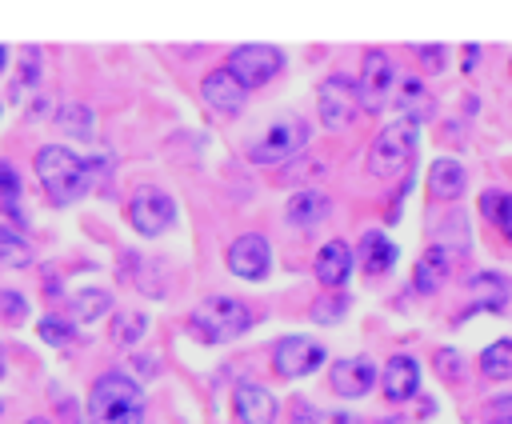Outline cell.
Instances as JSON below:
<instances>
[{
  "label": "cell",
  "mask_w": 512,
  "mask_h": 424,
  "mask_svg": "<svg viewBox=\"0 0 512 424\" xmlns=\"http://www.w3.org/2000/svg\"><path fill=\"white\" fill-rule=\"evenodd\" d=\"M96 172H100V168H96V156L88 160V156H80V152H72V148H64V144H44V148L36 152V180H40L44 196H48L56 208L76 204V200L92 188Z\"/></svg>",
  "instance_id": "cell-1"
},
{
  "label": "cell",
  "mask_w": 512,
  "mask_h": 424,
  "mask_svg": "<svg viewBox=\"0 0 512 424\" xmlns=\"http://www.w3.org/2000/svg\"><path fill=\"white\" fill-rule=\"evenodd\" d=\"M88 424H144V388L120 368L96 376L88 392Z\"/></svg>",
  "instance_id": "cell-2"
},
{
  "label": "cell",
  "mask_w": 512,
  "mask_h": 424,
  "mask_svg": "<svg viewBox=\"0 0 512 424\" xmlns=\"http://www.w3.org/2000/svg\"><path fill=\"white\" fill-rule=\"evenodd\" d=\"M416 148H420V124L400 116V120H392L376 132V140L368 148V172L376 180H392L412 164Z\"/></svg>",
  "instance_id": "cell-3"
},
{
  "label": "cell",
  "mask_w": 512,
  "mask_h": 424,
  "mask_svg": "<svg viewBox=\"0 0 512 424\" xmlns=\"http://www.w3.org/2000/svg\"><path fill=\"white\" fill-rule=\"evenodd\" d=\"M188 328L204 344H224V340H236V336H244L252 328V308L244 300H236V296H208L192 312Z\"/></svg>",
  "instance_id": "cell-4"
},
{
  "label": "cell",
  "mask_w": 512,
  "mask_h": 424,
  "mask_svg": "<svg viewBox=\"0 0 512 424\" xmlns=\"http://www.w3.org/2000/svg\"><path fill=\"white\" fill-rule=\"evenodd\" d=\"M308 136H312L308 120H300V116H284V120H276L264 136H256V140L248 144V160L260 164V168L284 164V160H292V156H300V152L308 148Z\"/></svg>",
  "instance_id": "cell-5"
},
{
  "label": "cell",
  "mask_w": 512,
  "mask_h": 424,
  "mask_svg": "<svg viewBox=\"0 0 512 424\" xmlns=\"http://www.w3.org/2000/svg\"><path fill=\"white\" fill-rule=\"evenodd\" d=\"M280 68H284V52L276 44H236L228 52V60H224V72L244 92H252L260 84H268L272 76H280Z\"/></svg>",
  "instance_id": "cell-6"
},
{
  "label": "cell",
  "mask_w": 512,
  "mask_h": 424,
  "mask_svg": "<svg viewBox=\"0 0 512 424\" xmlns=\"http://www.w3.org/2000/svg\"><path fill=\"white\" fill-rule=\"evenodd\" d=\"M176 220V200L156 188V184H140L132 196H128V224L140 232V236H164Z\"/></svg>",
  "instance_id": "cell-7"
},
{
  "label": "cell",
  "mask_w": 512,
  "mask_h": 424,
  "mask_svg": "<svg viewBox=\"0 0 512 424\" xmlns=\"http://www.w3.org/2000/svg\"><path fill=\"white\" fill-rule=\"evenodd\" d=\"M392 88H396V68H392V56L380 52V48H368L364 60H360V80H356V100L364 112H384V104L392 100Z\"/></svg>",
  "instance_id": "cell-8"
},
{
  "label": "cell",
  "mask_w": 512,
  "mask_h": 424,
  "mask_svg": "<svg viewBox=\"0 0 512 424\" xmlns=\"http://www.w3.org/2000/svg\"><path fill=\"white\" fill-rule=\"evenodd\" d=\"M324 356H328V352H324L320 340L292 332V336H280V340H276V348H272V368H276V376H284V380H300V376L316 372V368L324 364Z\"/></svg>",
  "instance_id": "cell-9"
},
{
  "label": "cell",
  "mask_w": 512,
  "mask_h": 424,
  "mask_svg": "<svg viewBox=\"0 0 512 424\" xmlns=\"http://www.w3.org/2000/svg\"><path fill=\"white\" fill-rule=\"evenodd\" d=\"M316 108H320V124L324 128H332V132H340V128H348L352 124V116H356V108H360V100H356V80H348V76H328L324 84H320V92H316Z\"/></svg>",
  "instance_id": "cell-10"
},
{
  "label": "cell",
  "mask_w": 512,
  "mask_h": 424,
  "mask_svg": "<svg viewBox=\"0 0 512 424\" xmlns=\"http://www.w3.org/2000/svg\"><path fill=\"white\" fill-rule=\"evenodd\" d=\"M272 268V244L260 232H244L228 244V272L240 280H264Z\"/></svg>",
  "instance_id": "cell-11"
},
{
  "label": "cell",
  "mask_w": 512,
  "mask_h": 424,
  "mask_svg": "<svg viewBox=\"0 0 512 424\" xmlns=\"http://www.w3.org/2000/svg\"><path fill=\"white\" fill-rule=\"evenodd\" d=\"M328 380H332V392H336V396H344V400H360V396H368L372 384L380 380V368H376L368 356H344V360L332 364Z\"/></svg>",
  "instance_id": "cell-12"
},
{
  "label": "cell",
  "mask_w": 512,
  "mask_h": 424,
  "mask_svg": "<svg viewBox=\"0 0 512 424\" xmlns=\"http://www.w3.org/2000/svg\"><path fill=\"white\" fill-rule=\"evenodd\" d=\"M232 408H236V420H240V424H272L276 412H280L276 396H272L264 384H256V380H240V384H236Z\"/></svg>",
  "instance_id": "cell-13"
},
{
  "label": "cell",
  "mask_w": 512,
  "mask_h": 424,
  "mask_svg": "<svg viewBox=\"0 0 512 424\" xmlns=\"http://www.w3.org/2000/svg\"><path fill=\"white\" fill-rule=\"evenodd\" d=\"M200 96H204V104H208L212 112H220V116L244 112V100H248V92H244L224 68H212V72L200 80Z\"/></svg>",
  "instance_id": "cell-14"
},
{
  "label": "cell",
  "mask_w": 512,
  "mask_h": 424,
  "mask_svg": "<svg viewBox=\"0 0 512 424\" xmlns=\"http://www.w3.org/2000/svg\"><path fill=\"white\" fill-rule=\"evenodd\" d=\"M380 384H384V396H388L392 404H404V400H412V396L420 392V364H416V356H408V352H396V356L384 364V372H380Z\"/></svg>",
  "instance_id": "cell-15"
},
{
  "label": "cell",
  "mask_w": 512,
  "mask_h": 424,
  "mask_svg": "<svg viewBox=\"0 0 512 424\" xmlns=\"http://www.w3.org/2000/svg\"><path fill=\"white\" fill-rule=\"evenodd\" d=\"M352 244L348 240H328V244H320V252H316V280L324 284V288H344V280L352 276Z\"/></svg>",
  "instance_id": "cell-16"
},
{
  "label": "cell",
  "mask_w": 512,
  "mask_h": 424,
  "mask_svg": "<svg viewBox=\"0 0 512 424\" xmlns=\"http://www.w3.org/2000/svg\"><path fill=\"white\" fill-rule=\"evenodd\" d=\"M464 188H468V172H464V164L452 160V156H436L432 168H428V196L452 204V200L464 196Z\"/></svg>",
  "instance_id": "cell-17"
},
{
  "label": "cell",
  "mask_w": 512,
  "mask_h": 424,
  "mask_svg": "<svg viewBox=\"0 0 512 424\" xmlns=\"http://www.w3.org/2000/svg\"><path fill=\"white\" fill-rule=\"evenodd\" d=\"M468 296H472V308L480 312H500L508 300H512V280L504 272H476L468 280Z\"/></svg>",
  "instance_id": "cell-18"
},
{
  "label": "cell",
  "mask_w": 512,
  "mask_h": 424,
  "mask_svg": "<svg viewBox=\"0 0 512 424\" xmlns=\"http://www.w3.org/2000/svg\"><path fill=\"white\" fill-rule=\"evenodd\" d=\"M396 256H400V248L392 244V236H388V232L368 228V232L360 236V264H364V272H368V276H384V272H392Z\"/></svg>",
  "instance_id": "cell-19"
},
{
  "label": "cell",
  "mask_w": 512,
  "mask_h": 424,
  "mask_svg": "<svg viewBox=\"0 0 512 424\" xmlns=\"http://www.w3.org/2000/svg\"><path fill=\"white\" fill-rule=\"evenodd\" d=\"M444 276H448V248H444V244L424 248L420 260H416V268H412V288H416L420 296H432V292L444 284Z\"/></svg>",
  "instance_id": "cell-20"
},
{
  "label": "cell",
  "mask_w": 512,
  "mask_h": 424,
  "mask_svg": "<svg viewBox=\"0 0 512 424\" xmlns=\"http://www.w3.org/2000/svg\"><path fill=\"white\" fill-rule=\"evenodd\" d=\"M328 212H332V200H328L320 188H304V192H296V196L288 200V208H284L288 224H296V228H312V224H320Z\"/></svg>",
  "instance_id": "cell-21"
},
{
  "label": "cell",
  "mask_w": 512,
  "mask_h": 424,
  "mask_svg": "<svg viewBox=\"0 0 512 424\" xmlns=\"http://www.w3.org/2000/svg\"><path fill=\"white\" fill-rule=\"evenodd\" d=\"M52 120H56V128H60L64 136H76V140H92V136H96V112H92L88 104H80V100L60 104Z\"/></svg>",
  "instance_id": "cell-22"
},
{
  "label": "cell",
  "mask_w": 512,
  "mask_h": 424,
  "mask_svg": "<svg viewBox=\"0 0 512 424\" xmlns=\"http://www.w3.org/2000/svg\"><path fill=\"white\" fill-rule=\"evenodd\" d=\"M480 372L488 380H512V336H500L480 352Z\"/></svg>",
  "instance_id": "cell-23"
},
{
  "label": "cell",
  "mask_w": 512,
  "mask_h": 424,
  "mask_svg": "<svg viewBox=\"0 0 512 424\" xmlns=\"http://www.w3.org/2000/svg\"><path fill=\"white\" fill-rule=\"evenodd\" d=\"M108 312H112V292L108 288H80L72 296V316L84 320V324H92V320H100Z\"/></svg>",
  "instance_id": "cell-24"
},
{
  "label": "cell",
  "mask_w": 512,
  "mask_h": 424,
  "mask_svg": "<svg viewBox=\"0 0 512 424\" xmlns=\"http://www.w3.org/2000/svg\"><path fill=\"white\" fill-rule=\"evenodd\" d=\"M0 264H8V268L32 264V244H28V236H24L20 228H12V224H0Z\"/></svg>",
  "instance_id": "cell-25"
},
{
  "label": "cell",
  "mask_w": 512,
  "mask_h": 424,
  "mask_svg": "<svg viewBox=\"0 0 512 424\" xmlns=\"http://www.w3.org/2000/svg\"><path fill=\"white\" fill-rule=\"evenodd\" d=\"M0 200H4V212L12 220V228H24V212H20V176L8 160H0Z\"/></svg>",
  "instance_id": "cell-26"
},
{
  "label": "cell",
  "mask_w": 512,
  "mask_h": 424,
  "mask_svg": "<svg viewBox=\"0 0 512 424\" xmlns=\"http://www.w3.org/2000/svg\"><path fill=\"white\" fill-rule=\"evenodd\" d=\"M144 328H148V316L144 312H116L112 324H108V340L120 344V348H128V344H136L144 336Z\"/></svg>",
  "instance_id": "cell-27"
},
{
  "label": "cell",
  "mask_w": 512,
  "mask_h": 424,
  "mask_svg": "<svg viewBox=\"0 0 512 424\" xmlns=\"http://www.w3.org/2000/svg\"><path fill=\"white\" fill-rule=\"evenodd\" d=\"M432 108V100H428V88L416 80V76H408V80H400V112H404V120H416L420 124V116Z\"/></svg>",
  "instance_id": "cell-28"
},
{
  "label": "cell",
  "mask_w": 512,
  "mask_h": 424,
  "mask_svg": "<svg viewBox=\"0 0 512 424\" xmlns=\"http://www.w3.org/2000/svg\"><path fill=\"white\" fill-rule=\"evenodd\" d=\"M344 308H348V300H344V296H328V300H316V308H312V320H316V324H336V320H344Z\"/></svg>",
  "instance_id": "cell-29"
},
{
  "label": "cell",
  "mask_w": 512,
  "mask_h": 424,
  "mask_svg": "<svg viewBox=\"0 0 512 424\" xmlns=\"http://www.w3.org/2000/svg\"><path fill=\"white\" fill-rule=\"evenodd\" d=\"M40 340H48V344H68V340H72V324H68L64 316H44V320H40Z\"/></svg>",
  "instance_id": "cell-30"
},
{
  "label": "cell",
  "mask_w": 512,
  "mask_h": 424,
  "mask_svg": "<svg viewBox=\"0 0 512 424\" xmlns=\"http://www.w3.org/2000/svg\"><path fill=\"white\" fill-rule=\"evenodd\" d=\"M432 360H436V368H440L444 376H460V372H464V356H460L456 348H440Z\"/></svg>",
  "instance_id": "cell-31"
},
{
  "label": "cell",
  "mask_w": 512,
  "mask_h": 424,
  "mask_svg": "<svg viewBox=\"0 0 512 424\" xmlns=\"http://www.w3.org/2000/svg\"><path fill=\"white\" fill-rule=\"evenodd\" d=\"M0 308H4V316H8L12 324H20V320H24V308H28V300H24L20 292H0Z\"/></svg>",
  "instance_id": "cell-32"
},
{
  "label": "cell",
  "mask_w": 512,
  "mask_h": 424,
  "mask_svg": "<svg viewBox=\"0 0 512 424\" xmlns=\"http://www.w3.org/2000/svg\"><path fill=\"white\" fill-rule=\"evenodd\" d=\"M488 420H492V424H512V396L488 400Z\"/></svg>",
  "instance_id": "cell-33"
},
{
  "label": "cell",
  "mask_w": 512,
  "mask_h": 424,
  "mask_svg": "<svg viewBox=\"0 0 512 424\" xmlns=\"http://www.w3.org/2000/svg\"><path fill=\"white\" fill-rule=\"evenodd\" d=\"M496 228L504 232V240H512V192H504V200H500V208H496Z\"/></svg>",
  "instance_id": "cell-34"
},
{
  "label": "cell",
  "mask_w": 512,
  "mask_h": 424,
  "mask_svg": "<svg viewBox=\"0 0 512 424\" xmlns=\"http://www.w3.org/2000/svg\"><path fill=\"white\" fill-rule=\"evenodd\" d=\"M416 52H420L424 68H432V72H440V68H444V44H420Z\"/></svg>",
  "instance_id": "cell-35"
},
{
  "label": "cell",
  "mask_w": 512,
  "mask_h": 424,
  "mask_svg": "<svg viewBox=\"0 0 512 424\" xmlns=\"http://www.w3.org/2000/svg\"><path fill=\"white\" fill-rule=\"evenodd\" d=\"M500 200H504V192H492V188H488V192L480 196V208H484V216H488V220L496 216V208H500Z\"/></svg>",
  "instance_id": "cell-36"
},
{
  "label": "cell",
  "mask_w": 512,
  "mask_h": 424,
  "mask_svg": "<svg viewBox=\"0 0 512 424\" xmlns=\"http://www.w3.org/2000/svg\"><path fill=\"white\" fill-rule=\"evenodd\" d=\"M4 64H8V48L0 44V72H4Z\"/></svg>",
  "instance_id": "cell-37"
},
{
  "label": "cell",
  "mask_w": 512,
  "mask_h": 424,
  "mask_svg": "<svg viewBox=\"0 0 512 424\" xmlns=\"http://www.w3.org/2000/svg\"><path fill=\"white\" fill-rule=\"evenodd\" d=\"M8 372V360H4V348H0V376Z\"/></svg>",
  "instance_id": "cell-38"
},
{
  "label": "cell",
  "mask_w": 512,
  "mask_h": 424,
  "mask_svg": "<svg viewBox=\"0 0 512 424\" xmlns=\"http://www.w3.org/2000/svg\"><path fill=\"white\" fill-rule=\"evenodd\" d=\"M24 424H52V420H44V416H32V420H24Z\"/></svg>",
  "instance_id": "cell-39"
},
{
  "label": "cell",
  "mask_w": 512,
  "mask_h": 424,
  "mask_svg": "<svg viewBox=\"0 0 512 424\" xmlns=\"http://www.w3.org/2000/svg\"><path fill=\"white\" fill-rule=\"evenodd\" d=\"M0 412H4V400H0Z\"/></svg>",
  "instance_id": "cell-40"
}]
</instances>
